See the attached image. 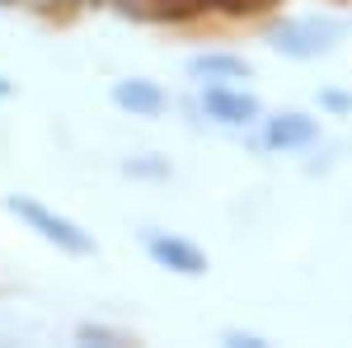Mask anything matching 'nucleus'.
Segmentation results:
<instances>
[{
	"instance_id": "nucleus-5",
	"label": "nucleus",
	"mask_w": 352,
	"mask_h": 348,
	"mask_svg": "<svg viewBox=\"0 0 352 348\" xmlns=\"http://www.w3.org/2000/svg\"><path fill=\"white\" fill-rule=\"evenodd\" d=\"M113 104L127 108L132 118H160L164 113V90L155 81H118L113 85Z\"/></svg>"
},
{
	"instance_id": "nucleus-11",
	"label": "nucleus",
	"mask_w": 352,
	"mask_h": 348,
	"mask_svg": "<svg viewBox=\"0 0 352 348\" xmlns=\"http://www.w3.org/2000/svg\"><path fill=\"white\" fill-rule=\"evenodd\" d=\"M217 5H226V10L244 14V10H268V5H277V0H217Z\"/></svg>"
},
{
	"instance_id": "nucleus-2",
	"label": "nucleus",
	"mask_w": 352,
	"mask_h": 348,
	"mask_svg": "<svg viewBox=\"0 0 352 348\" xmlns=\"http://www.w3.org/2000/svg\"><path fill=\"white\" fill-rule=\"evenodd\" d=\"M5 207L19 216L28 231H38L47 245H56L61 254H94V236H89V231H80L76 221L56 216L52 207H43V203H33V198H5Z\"/></svg>"
},
{
	"instance_id": "nucleus-1",
	"label": "nucleus",
	"mask_w": 352,
	"mask_h": 348,
	"mask_svg": "<svg viewBox=\"0 0 352 348\" xmlns=\"http://www.w3.org/2000/svg\"><path fill=\"white\" fill-rule=\"evenodd\" d=\"M343 38V19H329V14H300V19H282L268 33L272 52L292 57V61H315L329 57Z\"/></svg>"
},
{
	"instance_id": "nucleus-6",
	"label": "nucleus",
	"mask_w": 352,
	"mask_h": 348,
	"mask_svg": "<svg viewBox=\"0 0 352 348\" xmlns=\"http://www.w3.org/2000/svg\"><path fill=\"white\" fill-rule=\"evenodd\" d=\"M320 136V123L310 113H277L268 123V146L277 151H292V146H310Z\"/></svg>"
},
{
	"instance_id": "nucleus-7",
	"label": "nucleus",
	"mask_w": 352,
	"mask_h": 348,
	"mask_svg": "<svg viewBox=\"0 0 352 348\" xmlns=\"http://www.w3.org/2000/svg\"><path fill=\"white\" fill-rule=\"evenodd\" d=\"M188 71L197 76V81H212V85L249 81V61H244V57H230V52H202V57H192Z\"/></svg>"
},
{
	"instance_id": "nucleus-3",
	"label": "nucleus",
	"mask_w": 352,
	"mask_h": 348,
	"mask_svg": "<svg viewBox=\"0 0 352 348\" xmlns=\"http://www.w3.org/2000/svg\"><path fill=\"white\" fill-rule=\"evenodd\" d=\"M146 249H151V259L169 273H184V278H202L207 273V254L197 249V245L179 240V236H146Z\"/></svg>"
},
{
	"instance_id": "nucleus-4",
	"label": "nucleus",
	"mask_w": 352,
	"mask_h": 348,
	"mask_svg": "<svg viewBox=\"0 0 352 348\" xmlns=\"http://www.w3.org/2000/svg\"><path fill=\"white\" fill-rule=\"evenodd\" d=\"M202 108H207V118H217L226 127H249L258 118V99L244 90H230V85H212L202 94Z\"/></svg>"
},
{
	"instance_id": "nucleus-9",
	"label": "nucleus",
	"mask_w": 352,
	"mask_h": 348,
	"mask_svg": "<svg viewBox=\"0 0 352 348\" xmlns=\"http://www.w3.org/2000/svg\"><path fill=\"white\" fill-rule=\"evenodd\" d=\"M76 339L80 344H104V348H122V344H132L122 329H109V325H80L76 329Z\"/></svg>"
},
{
	"instance_id": "nucleus-12",
	"label": "nucleus",
	"mask_w": 352,
	"mask_h": 348,
	"mask_svg": "<svg viewBox=\"0 0 352 348\" xmlns=\"http://www.w3.org/2000/svg\"><path fill=\"white\" fill-rule=\"evenodd\" d=\"M324 104L343 113V108H352V94H338V90H329V94H324Z\"/></svg>"
},
{
	"instance_id": "nucleus-13",
	"label": "nucleus",
	"mask_w": 352,
	"mask_h": 348,
	"mask_svg": "<svg viewBox=\"0 0 352 348\" xmlns=\"http://www.w3.org/2000/svg\"><path fill=\"white\" fill-rule=\"evenodd\" d=\"M5 94H10V81H0V99H5Z\"/></svg>"
},
{
	"instance_id": "nucleus-8",
	"label": "nucleus",
	"mask_w": 352,
	"mask_h": 348,
	"mask_svg": "<svg viewBox=\"0 0 352 348\" xmlns=\"http://www.w3.org/2000/svg\"><path fill=\"white\" fill-rule=\"evenodd\" d=\"M217 0H122V10L132 19H192Z\"/></svg>"
},
{
	"instance_id": "nucleus-10",
	"label": "nucleus",
	"mask_w": 352,
	"mask_h": 348,
	"mask_svg": "<svg viewBox=\"0 0 352 348\" xmlns=\"http://www.w3.org/2000/svg\"><path fill=\"white\" fill-rule=\"evenodd\" d=\"M226 344H230V348H268L258 334H240V329H230V334H226Z\"/></svg>"
}]
</instances>
